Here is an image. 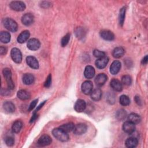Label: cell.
<instances>
[{"label": "cell", "instance_id": "83f0119b", "mask_svg": "<svg viewBox=\"0 0 148 148\" xmlns=\"http://www.w3.org/2000/svg\"><path fill=\"white\" fill-rule=\"evenodd\" d=\"M0 40L1 42L7 43L10 40V35L8 32L2 31L0 33Z\"/></svg>", "mask_w": 148, "mask_h": 148}, {"label": "cell", "instance_id": "ab89813d", "mask_svg": "<svg viewBox=\"0 0 148 148\" xmlns=\"http://www.w3.org/2000/svg\"><path fill=\"white\" fill-rule=\"evenodd\" d=\"M37 102H38V99H35V100H34L31 103V104L29 105V108H28V111H31L34 109V108L36 106V105L37 104Z\"/></svg>", "mask_w": 148, "mask_h": 148}, {"label": "cell", "instance_id": "603a6c76", "mask_svg": "<svg viewBox=\"0 0 148 148\" xmlns=\"http://www.w3.org/2000/svg\"><path fill=\"white\" fill-rule=\"evenodd\" d=\"M138 142L136 138L134 137H130L125 140V146L128 148H134L138 145Z\"/></svg>", "mask_w": 148, "mask_h": 148}, {"label": "cell", "instance_id": "e0dca14e", "mask_svg": "<svg viewBox=\"0 0 148 148\" xmlns=\"http://www.w3.org/2000/svg\"><path fill=\"white\" fill-rule=\"evenodd\" d=\"M108 79L107 76L105 73H99L95 79V83L97 86L100 87L103 86L106 82Z\"/></svg>", "mask_w": 148, "mask_h": 148}, {"label": "cell", "instance_id": "9a60e30c", "mask_svg": "<svg viewBox=\"0 0 148 148\" xmlns=\"http://www.w3.org/2000/svg\"><path fill=\"white\" fill-rule=\"evenodd\" d=\"M121 63L119 61H114L110 66V72L112 75H116L121 69Z\"/></svg>", "mask_w": 148, "mask_h": 148}, {"label": "cell", "instance_id": "9c48e42d", "mask_svg": "<svg viewBox=\"0 0 148 148\" xmlns=\"http://www.w3.org/2000/svg\"><path fill=\"white\" fill-rule=\"evenodd\" d=\"M123 130L125 132H126L128 134H131L135 130V124H134L129 121H125L123 125Z\"/></svg>", "mask_w": 148, "mask_h": 148}, {"label": "cell", "instance_id": "b9f144b4", "mask_svg": "<svg viewBox=\"0 0 148 148\" xmlns=\"http://www.w3.org/2000/svg\"><path fill=\"white\" fill-rule=\"evenodd\" d=\"M135 101L136 102V103L138 105H142V100L140 99V98L138 96H136L135 97Z\"/></svg>", "mask_w": 148, "mask_h": 148}, {"label": "cell", "instance_id": "5b68a950", "mask_svg": "<svg viewBox=\"0 0 148 148\" xmlns=\"http://www.w3.org/2000/svg\"><path fill=\"white\" fill-rule=\"evenodd\" d=\"M9 6L12 10L17 12L23 11L25 9V3L23 2L19 1H14L11 2Z\"/></svg>", "mask_w": 148, "mask_h": 148}, {"label": "cell", "instance_id": "44dd1931", "mask_svg": "<svg viewBox=\"0 0 148 148\" xmlns=\"http://www.w3.org/2000/svg\"><path fill=\"white\" fill-rule=\"evenodd\" d=\"M35 81V77L31 73H25L23 76V82L26 85L32 84Z\"/></svg>", "mask_w": 148, "mask_h": 148}, {"label": "cell", "instance_id": "f546056e", "mask_svg": "<svg viewBox=\"0 0 148 148\" xmlns=\"http://www.w3.org/2000/svg\"><path fill=\"white\" fill-rule=\"evenodd\" d=\"M75 127V124L73 123H68L65 124L61 125L60 128L62 129L63 131H64L66 132H69L73 130Z\"/></svg>", "mask_w": 148, "mask_h": 148}, {"label": "cell", "instance_id": "60d3db41", "mask_svg": "<svg viewBox=\"0 0 148 148\" xmlns=\"http://www.w3.org/2000/svg\"><path fill=\"white\" fill-rule=\"evenodd\" d=\"M6 53H7L6 47H3V46H1V47H0V54L1 56H3V55L6 54Z\"/></svg>", "mask_w": 148, "mask_h": 148}, {"label": "cell", "instance_id": "d6a6232c", "mask_svg": "<svg viewBox=\"0 0 148 148\" xmlns=\"http://www.w3.org/2000/svg\"><path fill=\"white\" fill-rule=\"evenodd\" d=\"M127 116V113L124 109H120L117 111L116 117L119 120H123Z\"/></svg>", "mask_w": 148, "mask_h": 148}, {"label": "cell", "instance_id": "52a82bcc", "mask_svg": "<svg viewBox=\"0 0 148 148\" xmlns=\"http://www.w3.org/2000/svg\"><path fill=\"white\" fill-rule=\"evenodd\" d=\"M40 46L39 40L36 38H32L29 39L27 42V47L31 50H36Z\"/></svg>", "mask_w": 148, "mask_h": 148}, {"label": "cell", "instance_id": "3957f363", "mask_svg": "<svg viewBox=\"0 0 148 148\" xmlns=\"http://www.w3.org/2000/svg\"><path fill=\"white\" fill-rule=\"evenodd\" d=\"M2 72H3V75L5 77V78L6 79L8 88L10 90L13 89L14 87V83L12 79L11 71L10 70V69L6 68H5L3 69Z\"/></svg>", "mask_w": 148, "mask_h": 148}, {"label": "cell", "instance_id": "e575fe53", "mask_svg": "<svg viewBox=\"0 0 148 148\" xmlns=\"http://www.w3.org/2000/svg\"><path fill=\"white\" fill-rule=\"evenodd\" d=\"M69 39H70V34L69 33H68L65 36H64L63 38L61 39V46L62 47L66 46L69 42Z\"/></svg>", "mask_w": 148, "mask_h": 148}, {"label": "cell", "instance_id": "836d02e7", "mask_svg": "<svg viewBox=\"0 0 148 148\" xmlns=\"http://www.w3.org/2000/svg\"><path fill=\"white\" fill-rule=\"evenodd\" d=\"M122 83L125 86H130L132 83L131 77L129 75H124L121 78Z\"/></svg>", "mask_w": 148, "mask_h": 148}, {"label": "cell", "instance_id": "74e56055", "mask_svg": "<svg viewBox=\"0 0 148 148\" xmlns=\"http://www.w3.org/2000/svg\"><path fill=\"white\" fill-rule=\"evenodd\" d=\"M5 143L6 144L9 146H12L14 145V140L13 139V137L11 136H8L6 139H5Z\"/></svg>", "mask_w": 148, "mask_h": 148}, {"label": "cell", "instance_id": "2e32d148", "mask_svg": "<svg viewBox=\"0 0 148 148\" xmlns=\"http://www.w3.org/2000/svg\"><path fill=\"white\" fill-rule=\"evenodd\" d=\"M86 108V102L83 99H78L74 106V109L77 112H83Z\"/></svg>", "mask_w": 148, "mask_h": 148}, {"label": "cell", "instance_id": "7dc6e473", "mask_svg": "<svg viewBox=\"0 0 148 148\" xmlns=\"http://www.w3.org/2000/svg\"><path fill=\"white\" fill-rule=\"evenodd\" d=\"M45 102H46V101H43L42 103H40V104L38 106V108H37V109L35 110V112H38V110H39V109H40V108L43 106V105L45 104Z\"/></svg>", "mask_w": 148, "mask_h": 148}, {"label": "cell", "instance_id": "d590c367", "mask_svg": "<svg viewBox=\"0 0 148 148\" xmlns=\"http://www.w3.org/2000/svg\"><path fill=\"white\" fill-rule=\"evenodd\" d=\"M76 35L78 38H82L84 36V34H85V31H84V29H83L82 28H78L76 31Z\"/></svg>", "mask_w": 148, "mask_h": 148}, {"label": "cell", "instance_id": "f35d334b", "mask_svg": "<svg viewBox=\"0 0 148 148\" xmlns=\"http://www.w3.org/2000/svg\"><path fill=\"white\" fill-rule=\"evenodd\" d=\"M51 83V74H49L46 78V80L45 82L44 86L45 87L49 88L50 86Z\"/></svg>", "mask_w": 148, "mask_h": 148}, {"label": "cell", "instance_id": "ee69618b", "mask_svg": "<svg viewBox=\"0 0 148 148\" xmlns=\"http://www.w3.org/2000/svg\"><path fill=\"white\" fill-rule=\"evenodd\" d=\"M38 116V115L37 114L36 112H34V114H33V116H32V117H31V120H30V123H32V122L34 121L37 119Z\"/></svg>", "mask_w": 148, "mask_h": 148}, {"label": "cell", "instance_id": "5bb4252c", "mask_svg": "<svg viewBox=\"0 0 148 148\" xmlns=\"http://www.w3.org/2000/svg\"><path fill=\"white\" fill-rule=\"evenodd\" d=\"M108 62H109V58L108 57L105 56L103 57L99 58L98 59H97L95 61V65L99 69H103L105 68Z\"/></svg>", "mask_w": 148, "mask_h": 148}, {"label": "cell", "instance_id": "8fae6325", "mask_svg": "<svg viewBox=\"0 0 148 148\" xmlns=\"http://www.w3.org/2000/svg\"><path fill=\"white\" fill-rule=\"evenodd\" d=\"M34 21V17L31 13H25L21 18V21L23 24L26 26L30 25L33 23Z\"/></svg>", "mask_w": 148, "mask_h": 148}, {"label": "cell", "instance_id": "484cf974", "mask_svg": "<svg viewBox=\"0 0 148 148\" xmlns=\"http://www.w3.org/2000/svg\"><path fill=\"white\" fill-rule=\"evenodd\" d=\"M128 120L134 124H138L141 120V118L139 115L136 113H131L128 116Z\"/></svg>", "mask_w": 148, "mask_h": 148}, {"label": "cell", "instance_id": "30bf717a", "mask_svg": "<svg viewBox=\"0 0 148 148\" xmlns=\"http://www.w3.org/2000/svg\"><path fill=\"white\" fill-rule=\"evenodd\" d=\"M51 138L49 135L45 134L39 138L37 143L38 145L40 146H46L49 145L51 143Z\"/></svg>", "mask_w": 148, "mask_h": 148}, {"label": "cell", "instance_id": "4fadbf2b", "mask_svg": "<svg viewBox=\"0 0 148 148\" xmlns=\"http://www.w3.org/2000/svg\"><path fill=\"white\" fill-rule=\"evenodd\" d=\"M26 62L31 68L38 69L39 68V62L37 59L33 56H28L26 58Z\"/></svg>", "mask_w": 148, "mask_h": 148}, {"label": "cell", "instance_id": "1f68e13d", "mask_svg": "<svg viewBox=\"0 0 148 148\" xmlns=\"http://www.w3.org/2000/svg\"><path fill=\"white\" fill-rule=\"evenodd\" d=\"M120 103L123 106H127L130 103V99L128 96L125 95H122L119 99Z\"/></svg>", "mask_w": 148, "mask_h": 148}, {"label": "cell", "instance_id": "f6af8a7d", "mask_svg": "<svg viewBox=\"0 0 148 148\" xmlns=\"http://www.w3.org/2000/svg\"><path fill=\"white\" fill-rule=\"evenodd\" d=\"M147 60H148V56L146 55V56H145V57H143L141 62H142V64L146 65L147 63Z\"/></svg>", "mask_w": 148, "mask_h": 148}, {"label": "cell", "instance_id": "cb8c5ba5", "mask_svg": "<svg viewBox=\"0 0 148 148\" xmlns=\"http://www.w3.org/2000/svg\"><path fill=\"white\" fill-rule=\"evenodd\" d=\"M90 94L92 99L94 101H99L102 97V91L100 88H97L94 90H92Z\"/></svg>", "mask_w": 148, "mask_h": 148}, {"label": "cell", "instance_id": "4316f807", "mask_svg": "<svg viewBox=\"0 0 148 148\" xmlns=\"http://www.w3.org/2000/svg\"><path fill=\"white\" fill-rule=\"evenodd\" d=\"M17 97L21 100H27L30 98V94L25 90H20L17 93Z\"/></svg>", "mask_w": 148, "mask_h": 148}, {"label": "cell", "instance_id": "7bdbcfd3", "mask_svg": "<svg viewBox=\"0 0 148 148\" xmlns=\"http://www.w3.org/2000/svg\"><path fill=\"white\" fill-rule=\"evenodd\" d=\"M42 5H41V6L43 8H48L50 6V3L49 2H42Z\"/></svg>", "mask_w": 148, "mask_h": 148}, {"label": "cell", "instance_id": "6da1fadb", "mask_svg": "<svg viewBox=\"0 0 148 148\" xmlns=\"http://www.w3.org/2000/svg\"><path fill=\"white\" fill-rule=\"evenodd\" d=\"M52 134L56 139L61 142H66L69 139L68 133L63 131L60 127L54 128L52 131Z\"/></svg>", "mask_w": 148, "mask_h": 148}, {"label": "cell", "instance_id": "ac0fdd59", "mask_svg": "<svg viewBox=\"0 0 148 148\" xmlns=\"http://www.w3.org/2000/svg\"><path fill=\"white\" fill-rule=\"evenodd\" d=\"M30 35L29 32L28 30H24L21 32L17 37V42L20 43H23L26 42Z\"/></svg>", "mask_w": 148, "mask_h": 148}, {"label": "cell", "instance_id": "7c38bea8", "mask_svg": "<svg viewBox=\"0 0 148 148\" xmlns=\"http://www.w3.org/2000/svg\"><path fill=\"white\" fill-rule=\"evenodd\" d=\"M100 36L102 39L106 40L111 41L114 39V34L109 30H106V29L102 30L100 32Z\"/></svg>", "mask_w": 148, "mask_h": 148}, {"label": "cell", "instance_id": "277c9868", "mask_svg": "<svg viewBox=\"0 0 148 148\" xmlns=\"http://www.w3.org/2000/svg\"><path fill=\"white\" fill-rule=\"evenodd\" d=\"M11 57L16 63H20L22 61V54L20 50L17 48H13L10 52Z\"/></svg>", "mask_w": 148, "mask_h": 148}, {"label": "cell", "instance_id": "ffe728a7", "mask_svg": "<svg viewBox=\"0 0 148 148\" xmlns=\"http://www.w3.org/2000/svg\"><path fill=\"white\" fill-rule=\"evenodd\" d=\"M3 108L6 113H11L14 112L15 106L10 101H6L3 104Z\"/></svg>", "mask_w": 148, "mask_h": 148}, {"label": "cell", "instance_id": "4dcf8cb0", "mask_svg": "<svg viewBox=\"0 0 148 148\" xmlns=\"http://www.w3.org/2000/svg\"><path fill=\"white\" fill-rule=\"evenodd\" d=\"M125 7H123L122 8H121V9L120 10V13H119V23L120 25H123L124 22V20H125Z\"/></svg>", "mask_w": 148, "mask_h": 148}, {"label": "cell", "instance_id": "8992f818", "mask_svg": "<svg viewBox=\"0 0 148 148\" xmlns=\"http://www.w3.org/2000/svg\"><path fill=\"white\" fill-rule=\"evenodd\" d=\"M92 90H93V84L91 81L86 80L82 83V91L84 94L86 95L90 94Z\"/></svg>", "mask_w": 148, "mask_h": 148}, {"label": "cell", "instance_id": "bcb514c9", "mask_svg": "<svg viewBox=\"0 0 148 148\" xmlns=\"http://www.w3.org/2000/svg\"><path fill=\"white\" fill-rule=\"evenodd\" d=\"M9 91L6 89H3L2 88L1 89V94L3 95H6L8 94H9Z\"/></svg>", "mask_w": 148, "mask_h": 148}, {"label": "cell", "instance_id": "d4e9b609", "mask_svg": "<svg viewBox=\"0 0 148 148\" xmlns=\"http://www.w3.org/2000/svg\"><path fill=\"white\" fill-rule=\"evenodd\" d=\"M125 53V50L122 47H116L113 52H112V56L114 58H119L121 57Z\"/></svg>", "mask_w": 148, "mask_h": 148}, {"label": "cell", "instance_id": "ba28073f", "mask_svg": "<svg viewBox=\"0 0 148 148\" xmlns=\"http://www.w3.org/2000/svg\"><path fill=\"white\" fill-rule=\"evenodd\" d=\"M87 127L85 124L79 123L75 125V127L73 131L75 134L80 135L84 134L87 131Z\"/></svg>", "mask_w": 148, "mask_h": 148}, {"label": "cell", "instance_id": "f1b7e54d", "mask_svg": "<svg viewBox=\"0 0 148 148\" xmlns=\"http://www.w3.org/2000/svg\"><path fill=\"white\" fill-rule=\"evenodd\" d=\"M23 127V123L20 120H16L15 121L12 127V131L15 133H18L20 131L21 128Z\"/></svg>", "mask_w": 148, "mask_h": 148}, {"label": "cell", "instance_id": "8d00e7d4", "mask_svg": "<svg viewBox=\"0 0 148 148\" xmlns=\"http://www.w3.org/2000/svg\"><path fill=\"white\" fill-rule=\"evenodd\" d=\"M93 55L95 57H97V58H101V57H103L105 56V53L103 51H100L99 50L95 49L93 51Z\"/></svg>", "mask_w": 148, "mask_h": 148}, {"label": "cell", "instance_id": "d6986e66", "mask_svg": "<svg viewBox=\"0 0 148 148\" xmlns=\"http://www.w3.org/2000/svg\"><path fill=\"white\" fill-rule=\"evenodd\" d=\"M84 75L87 79H91L95 75V69L94 68L90 65H87L86 66Z\"/></svg>", "mask_w": 148, "mask_h": 148}, {"label": "cell", "instance_id": "7a4b0ae2", "mask_svg": "<svg viewBox=\"0 0 148 148\" xmlns=\"http://www.w3.org/2000/svg\"><path fill=\"white\" fill-rule=\"evenodd\" d=\"M3 24L5 27L11 32H16L17 30L18 25L17 23L10 18H5L3 20Z\"/></svg>", "mask_w": 148, "mask_h": 148}, {"label": "cell", "instance_id": "7402d4cb", "mask_svg": "<svg viewBox=\"0 0 148 148\" xmlns=\"http://www.w3.org/2000/svg\"><path fill=\"white\" fill-rule=\"evenodd\" d=\"M111 87L116 91H121L123 88L121 83L117 79H113L110 82Z\"/></svg>", "mask_w": 148, "mask_h": 148}]
</instances>
